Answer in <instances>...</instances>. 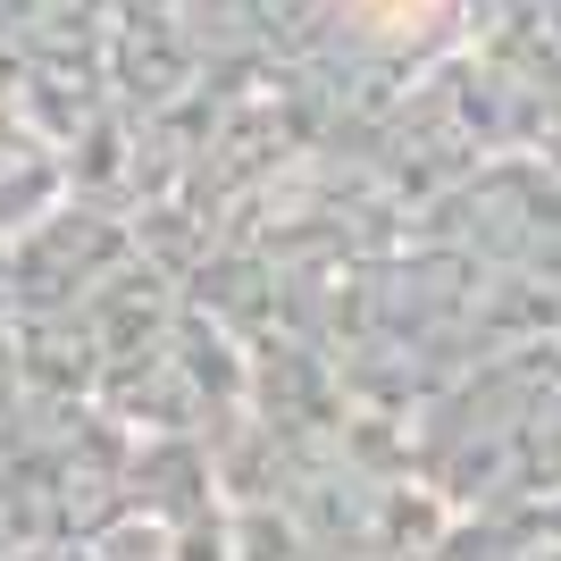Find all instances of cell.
<instances>
[{"instance_id": "obj_1", "label": "cell", "mask_w": 561, "mask_h": 561, "mask_svg": "<svg viewBox=\"0 0 561 561\" xmlns=\"http://www.w3.org/2000/svg\"><path fill=\"white\" fill-rule=\"evenodd\" d=\"M360 9V25L369 34H420V25H436L453 9V0H352Z\"/></svg>"}]
</instances>
